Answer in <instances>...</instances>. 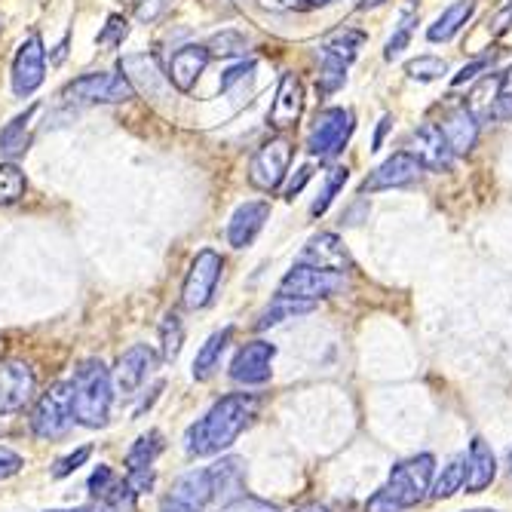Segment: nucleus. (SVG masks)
<instances>
[{
  "mask_svg": "<svg viewBox=\"0 0 512 512\" xmlns=\"http://www.w3.org/2000/svg\"><path fill=\"white\" fill-rule=\"evenodd\" d=\"M255 414H258L255 396L230 393V396L218 399L188 430V436H184V448H188V454H197V457L221 454L224 448H230L243 436V430L255 421Z\"/></svg>",
  "mask_w": 512,
  "mask_h": 512,
  "instance_id": "nucleus-1",
  "label": "nucleus"
},
{
  "mask_svg": "<svg viewBox=\"0 0 512 512\" xmlns=\"http://www.w3.org/2000/svg\"><path fill=\"white\" fill-rule=\"evenodd\" d=\"M433 470H436V457L433 454H417V457H408V460L396 463L387 485L368 497L365 512H405V509H414L424 497H430Z\"/></svg>",
  "mask_w": 512,
  "mask_h": 512,
  "instance_id": "nucleus-2",
  "label": "nucleus"
},
{
  "mask_svg": "<svg viewBox=\"0 0 512 512\" xmlns=\"http://www.w3.org/2000/svg\"><path fill=\"white\" fill-rule=\"evenodd\" d=\"M74 417L83 427H105L111 399H114V381L111 371L102 359H83L74 368Z\"/></svg>",
  "mask_w": 512,
  "mask_h": 512,
  "instance_id": "nucleus-3",
  "label": "nucleus"
},
{
  "mask_svg": "<svg viewBox=\"0 0 512 512\" xmlns=\"http://www.w3.org/2000/svg\"><path fill=\"white\" fill-rule=\"evenodd\" d=\"M74 390L71 384H53L46 393H40L34 411H31V430L37 439H62L74 427Z\"/></svg>",
  "mask_w": 512,
  "mask_h": 512,
  "instance_id": "nucleus-4",
  "label": "nucleus"
},
{
  "mask_svg": "<svg viewBox=\"0 0 512 512\" xmlns=\"http://www.w3.org/2000/svg\"><path fill=\"white\" fill-rule=\"evenodd\" d=\"M65 102H77V105H117V102H129L135 99V89L129 86V80L123 74H111V71H96V74H83L77 80H71L62 89Z\"/></svg>",
  "mask_w": 512,
  "mask_h": 512,
  "instance_id": "nucleus-5",
  "label": "nucleus"
},
{
  "mask_svg": "<svg viewBox=\"0 0 512 512\" xmlns=\"http://www.w3.org/2000/svg\"><path fill=\"white\" fill-rule=\"evenodd\" d=\"M341 289H344V273H329V270H319V267H310V264H298L283 276V283H279L276 295L316 304L319 298H332Z\"/></svg>",
  "mask_w": 512,
  "mask_h": 512,
  "instance_id": "nucleus-6",
  "label": "nucleus"
},
{
  "mask_svg": "<svg viewBox=\"0 0 512 512\" xmlns=\"http://www.w3.org/2000/svg\"><path fill=\"white\" fill-rule=\"evenodd\" d=\"M292 151H295V145L286 135H276V138H270V142H264L258 148V154L252 157V166H249L252 188H258L264 194L279 191V184H283L289 163H292Z\"/></svg>",
  "mask_w": 512,
  "mask_h": 512,
  "instance_id": "nucleus-7",
  "label": "nucleus"
},
{
  "mask_svg": "<svg viewBox=\"0 0 512 512\" xmlns=\"http://www.w3.org/2000/svg\"><path fill=\"white\" fill-rule=\"evenodd\" d=\"M353 132V111L347 108H325L316 114V123L307 138V151L319 160H332L344 151Z\"/></svg>",
  "mask_w": 512,
  "mask_h": 512,
  "instance_id": "nucleus-8",
  "label": "nucleus"
},
{
  "mask_svg": "<svg viewBox=\"0 0 512 512\" xmlns=\"http://www.w3.org/2000/svg\"><path fill=\"white\" fill-rule=\"evenodd\" d=\"M221 270H224V258L215 249L197 252V258L191 261L188 276H184V289H181L184 307H188V310H203L212 301V295H215Z\"/></svg>",
  "mask_w": 512,
  "mask_h": 512,
  "instance_id": "nucleus-9",
  "label": "nucleus"
},
{
  "mask_svg": "<svg viewBox=\"0 0 512 512\" xmlns=\"http://www.w3.org/2000/svg\"><path fill=\"white\" fill-rule=\"evenodd\" d=\"M424 166L411 151H396L387 157L375 172H368L365 181L359 184V194H378V191H393V188H408L421 178Z\"/></svg>",
  "mask_w": 512,
  "mask_h": 512,
  "instance_id": "nucleus-10",
  "label": "nucleus"
},
{
  "mask_svg": "<svg viewBox=\"0 0 512 512\" xmlns=\"http://www.w3.org/2000/svg\"><path fill=\"white\" fill-rule=\"evenodd\" d=\"M37 390L34 371L22 359H4L0 362V414L22 411Z\"/></svg>",
  "mask_w": 512,
  "mask_h": 512,
  "instance_id": "nucleus-11",
  "label": "nucleus"
},
{
  "mask_svg": "<svg viewBox=\"0 0 512 512\" xmlns=\"http://www.w3.org/2000/svg\"><path fill=\"white\" fill-rule=\"evenodd\" d=\"M154 368H157L154 350L145 347V344H135V347H129V350L117 359V368H114L111 381H114L117 393L129 399V396H135L138 390H142V387L148 384V378L154 375Z\"/></svg>",
  "mask_w": 512,
  "mask_h": 512,
  "instance_id": "nucleus-12",
  "label": "nucleus"
},
{
  "mask_svg": "<svg viewBox=\"0 0 512 512\" xmlns=\"http://www.w3.org/2000/svg\"><path fill=\"white\" fill-rule=\"evenodd\" d=\"M212 503V482H209V470H194L184 473L169 494L160 500L163 512H206V506Z\"/></svg>",
  "mask_w": 512,
  "mask_h": 512,
  "instance_id": "nucleus-13",
  "label": "nucleus"
},
{
  "mask_svg": "<svg viewBox=\"0 0 512 512\" xmlns=\"http://www.w3.org/2000/svg\"><path fill=\"white\" fill-rule=\"evenodd\" d=\"M301 114H304V83L298 74H283V80L276 86L273 105L267 111V126L276 132H286L301 120Z\"/></svg>",
  "mask_w": 512,
  "mask_h": 512,
  "instance_id": "nucleus-14",
  "label": "nucleus"
},
{
  "mask_svg": "<svg viewBox=\"0 0 512 512\" xmlns=\"http://www.w3.org/2000/svg\"><path fill=\"white\" fill-rule=\"evenodd\" d=\"M43 71H46V53H43V40L37 31H31L13 62V89L16 96H31V92L43 83Z\"/></svg>",
  "mask_w": 512,
  "mask_h": 512,
  "instance_id": "nucleus-15",
  "label": "nucleus"
},
{
  "mask_svg": "<svg viewBox=\"0 0 512 512\" xmlns=\"http://www.w3.org/2000/svg\"><path fill=\"white\" fill-rule=\"evenodd\" d=\"M276 347L267 341H249L246 347H240V353L230 362V378L246 387H258L270 381V365H273Z\"/></svg>",
  "mask_w": 512,
  "mask_h": 512,
  "instance_id": "nucleus-16",
  "label": "nucleus"
},
{
  "mask_svg": "<svg viewBox=\"0 0 512 512\" xmlns=\"http://www.w3.org/2000/svg\"><path fill=\"white\" fill-rule=\"evenodd\" d=\"M411 154L421 160L424 169H433V172H448L451 163H454V151H451V145H448V138H445L439 123H424V126L414 129V135H411Z\"/></svg>",
  "mask_w": 512,
  "mask_h": 512,
  "instance_id": "nucleus-17",
  "label": "nucleus"
},
{
  "mask_svg": "<svg viewBox=\"0 0 512 512\" xmlns=\"http://www.w3.org/2000/svg\"><path fill=\"white\" fill-rule=\"evenodd\" d=\"M120 74L129 80V86L135 92H142V96L148 99H160L163 96V89H166V80L157 59L148 56V53H135V56H123L120 59Z\"/></svg>",
  "mask_w": 512,
  "mask_h": 512,
  "instance_id": "nucleus-18",
  "label": "nucleus"
},
{
  "mask_svg": "<svg viewBox=\"0 0 512 512\" xmlns=\"http://www.w3.org/2000/svg\"><path fill=\"white\" fill-rule=\"evenodd\" d=\"M209 482H212V500H218L221 506L240 500L246 494V460L221 457L209 467Z\"/></svg>",
  "mask_w": 512,
  "mask_h": 512,
  "instance_id": "nucleus-19",
  "label": "nucleus"
},
{
  "mask_svg": "<svg viewBox=\"0 0 512 512\" xmlns=\"http://www.w3.org/2000/svg\"><path fill=\"white\" fill-rule=\"evenodd\" d=\"M301 264L319 267V270H329V273H347L353 267L344 243L338 234H316L307 249L301 252Z\"/></svg>",
  "mask_w": 512,
  "mask_h": 512,
  "instance_id": "nucleus-20",
  "label": "nucleus"
},
{
  "mask_svg": "<svg viewBox=\"0 0 512 512\" xmlns=\"http://www.w3.org/2000/svg\"><path fill=\"white\" fill-rule=\"evenodd\" d=\"M209 50L206 46H197V43H191V46H181V50L172 56V62H169V83L178 89V92H191L194 86H197V80H200V74L206 71V65H209Z\"/></svg>",
  "mask_w": 512,
  "mask_h": 512,
  "instance_id": "nucleus-21",
  "label": "nucleus"
},
{
  "mask_svg": "<svg viewBox=\"0 0 512 512\" xmlns=\"http://www.w3.org/2000/svg\"><path fill=\"white\" fill-rule=\"evenodd\" d=\"M270 218V203L264 200H255V203H243L234 218H230V227H227V240L234 249H246L255 243V237L261 234L264 221Z\"/></svg>",
  "mask_w": 512,
  "mask_h": 512,
  "instance_id": "nucleus-22",
  "label": "nucleus"
},
{
  "mask_svg": "<svg viewBox=\"0 0 512 512\" xmlns=\"http://www.w3.org/2000/svg\"><path fill=\"white\" fill-rule=\"evenodd\" d=\"M439 126H442V132H445V138H448V145H451L454 157H457V154H470V151L476 148L479 120H476V114H473L467 105H460V108L448 111L445 120H442Z\"/></svg>",
  "mask_w": 512,
  "mask_h": 512,
  "instance_id": "nucleus-23",
  "label": "nucleus"
},
{
  "mask_svg": "<svg viewBox=\"0 0 512 512\" xmlns=\"http://www.w3.org/2000/svg\"><path fill=\"white\" fill-rule=\"evenodd\" d=\"M497 476V457L491 451V445L485 439H473L470 442V454H467V482H463V488H467V494H479L485 491Z\"/></svg>",
  "mask_w": 512,
  "mask_h": 512,
  "instance_id": "nucleus-24",
  "label": "nucleus"
},
{
  "mask_svg": "<svg viewBox=\"0 0 512 512\" xmlns=\"http://www.w3.org/2000/svg\"><path fill=\"white\" fill-rule=\"evenodd\" d=\"M40 111V105H31L25 114H19V117H13L7 126H4V132H0V154H4L7 160H16V157H22L28 148H31V120H34V114Z\"/></svg>",
  "mask_w": 512,
  "mask_h": 512,
  "instance_id": "nucleus-25",
  "label": "nucleus"
},
{
  "mask_svg": "<svg viewBox=\"0 0 512 512\" xmlns=\"http://www.w3.org/2000/svg\"><path fill=\"white\" fill-rule=\"evenodd\" d=\"M476 13V0H457V4H451L430 28H427V37L433 43H445L451 40L454 34H460V28L467 25Z\"/></svg>",
  "mask_w": 512,
  "mask_h": 512,
  "instance_id": "nucleus-26",
  "label": "nucleus"
},
{
  "mask_svg": "<svg viewBox=\"0 0 512 512\" xmlns=\"http://www.w3.org/2000/svg\"><path fill=\"white\" fill-rule=\"evenodd\" d=\"M362 43H365V31H359V28H338V31H332L329 37L319 43V50H322V56H332V59L350 65L359 56Z\"/></svg>",
  "mask_w": 512,
  "mask_h": 512,
  "instance_id": "nucleus-27",
  "label": "nucleus"
},
{
  "mask_svg": "<svg viewBox=\"0 0 512 512\" xmlns=\"http://www.w3.org/2000/svg\"><path fill=\"white\" fill-rule=\"evenodd\" d=\"M230 338H234V329L227 325V329L215 332V335L200 347V353H197V359H194V378H197V381H209V378L215 375V368L221 365V356H224Z\"/></svg>",
  "mask_w": 512,
  "mask_h": 512,
  "instance_id": "nucleus-28",
  "label": "nucleus"
},
{
  "mask_svg": "<svg viewBox=\"0 0 512 512\" xmlns=\"http://www.w3.org/2000/svg\"><path fill=\"white\" fill-rule=\"evenodd\" d=\"M463 482H467V457H451L442 467V473L433 479L430 497L433 500H448L457 491H463Z\"/></svg>",
  "mask_w": 512,
  "mask_h": 512,
  "instance_id": "nucleus-29",
  "label": "nucleus"
},
{
  "mask_svg": "<svg viewBox=\"0 0 512 512\" xmlns=\"http://www.w3.org/2000/svg\"><path fill=\"white\" fill-rule=\"evenodd\" d=\"M163 451V433L160 430H148L145 436H138L135 445L129 448L126 454V470L135 473V470H151L154 460L160 457Z\"/></svg>",
  "mask_w": 512,
  "mask_h": 512,
  "instance_id": "nucleus-30",
  "label": "nucleus"
},
{
  "mask_svg": "<svg viewBox=\"0 0 512 512\" xmlns=\"http://www.w3.org/2000/svg\"><path fill=\"white\" fill-rule=\"evenodd\" d=\"M310 310H313V304H307V301H292V298L276 295V298H273V304L258 316L255 329H258V332L273 329V325L286 322V319H292V316H301V313H310Z\"/></svg>",
  "mask_w": 512,
  "mask_h": 512,
  "instance_id": "nucleus-31",
  "label": "nucleus"
},
{
  "mask_svg": "<svg viewBox=\"0 0 512 512\" xmlns=\"http://www.w3.org/2000/svg\"><path fill=\"white\" fill-rule=\"evenodd\" d=\"M417 19H421L417 7H414V4H405L402 13H399V22H396V28H393V37L387 40V50H384V59H387V62H393V59L405 50V46L411 43V34H414V28H417Z\"/></svg>",
  "mask_w": 512,
  "mask_h": 512,
  "instance_id": "nucleus-32",
  "label": "nucleus"
},
{
  "mask_svg": "<svg viewBox=\"0 0 512 512\" xmlns=\"http://www.w3.org/2000/svg\"><path fill=\"white\" fill-rule=\"evenodd\" d=\"M135 497H138V494L129 488V482L120 479L105 497H99L86 512H135Z\"/></svg>",
  "mask_w": 512,
  "mask_h": 512,
  "instance_id": "nucleus-33",
  "label": "nucleus"
},
{
  "mask_svg": "<svg viewBox=\"0 0 512 512\" xmlns=\"http://www.w3.org/2000/svg\"><path fill=\"white\" fill-rule=\"evenodd\" d=\"M25 197V172L16 163H0V206L19 203Z\"/></svg>",
  "mask_w": 512,
  "mask_h": 512,
  "instance_id": "nucleus-34",
  "label": "nucleus"
},
{
  "mask_svg": "<svg viewBox=\"0 0 512 512\" xmlns=\"http://www.w3.org/2000/svg\"><path fill=\"white\" fill-rule=\"evenodd\" d=\"M347 178H350L347 166H332V169H329V175H325V188H322V194H319V197H316V203L310 206V212H313L316 218L329 212L332 200L338 197V191L347 184Z\"/></svg>",
  "mask_w": 512,
  "mask_h": 512,
  "instance_id": "nucleus-35",
  "label": "nucleus"
},
{
  "mask_svg": "<svg viewBox=\"0 0 512 512\" xmlns=\"http://www.w3.org/2000/svg\"><path fill=\"white\" fill-rule=\"evenodd\" d=\"M181 341H184V325L178 313H169L160 325V344H163V359L175 362L181 353Z\"/></svg>",
  "mask_w": 512,
  "mask_h": 512,
  "instance_id": "nucleus-36",
  "label": "nucleus"
},
{
  "mask_svg": "<svg viewBox=\"0 0 512 512\" xmlns=\"http://www.w3.org/2000/svg\"><path fill=\"white\" fill-rule=\"evenodd\" d=\"M206 50H209V56H224V59L227 56H246L249 40L240 31H221L206 43Z\"/></svg>",
  "mask_w": 512,
  "mask_h": 512,
  "instance_id": "nucleus-37",
  "label": "nucleus"
},
{
  "mask_svg": "<svg viewBox=\"0 0 512 512\" xmlns=\"http://www.w3.org/2000/svg\"><path fill=\"white\" fill-rule=\"evenodd\" d=\"M344 80H347V65L332 59V56H322V71L316 77V89L322 92V96H329V92L341 89Z\"/></svg>",
  "mask_w": 512,
  "mask_h": 512,
  "instance_id": "nucleus-38",
  "label": "nucleus"
},
{
  "mask_svg": "<svg viewBox=\"0 0 512 512\" xmlns=\"http://www.w3.org/2000/svg\"><path fill=\"white\" fill-rule=\"evenodd\" d=\"M405 74L421 83H430V80H439L442 74H448V65L436 56H417L405 65Z\"/></svg>",
  "mask_w": 512,
  "mask_h": 512,
  "instance_id": "nucleus-39",
  "label": "nucleus"
},
{
  "mask_svg": "<svg viewBox=\"0 0 512 512\" xmlns=\"http://www.w3.org/2000/svg\"><path fill=\"white\" fill-rule=\"evenodd\" d=\"M491 114L497 120H512V68L497 77V92H494Z\"/></svg>",
  "mask_w": 512,
  "mask_h": 512,
  "instance_id": "nucleus-40",
  "label": "nucleus"
},
{
  "mask_svg": "<svg viewBox=\"0 0 512 512\" xmlns=\"http://www.w3.org/2000/svg\"><path fill=\"white\" fill-rule=\"evenodd\" d=\"M497 59H500V50H497V53H485V56L473 59L470 65H463V68L451 77V86H463V83L479 80L485 71H491V68H494V62H497Z\"/></svg>",
  "mask_w": 512,
  "mask_h": 512,
  "instance_id": "nucleus-41",
  "label": "nucleus"
},
{
  "mask_svg": "<svg viewBox=\"0 0 512 512\" xmlns=\"http://www.w3.org/2000/svg\"><path fill=\"white\" fill-rule=\"evenodd\" d=\"M126 31H129V22H126L123 16H111V19H108V25L102 28V34L96 37V43H99V46H105V50H114V46H120V43H123Z\"/></svg>",
  "mask_w": 512,
  "mask_h": 512,
  "instance_id": "nucleus-42",
  "label": "nucleus"
},
{
  "mask_svg": "<svg viewBox=\"0 0 512 512\" xmlns=\"http://www.w3.org/2000/svg\"><path fill=\"white\" fill-rule=\"evenodd\" d=\"M117 482H120V476H117L111 467H105V463H102V467L89 476V485H86V488H89L92 500H99V497H105V494H108V491H111Z\"/></svg>",
  "mask_w": 512,
  "mask_h": 512,
  "instance_id": "nucleus-43",
  "label": "nucleus"
},
{
  "mask_svg": "<svg viewBox=\"0 0 512 512\" xmlns=\"http://www.w3.org/2000/svg\"><path fill=\"white\" fill-rule=\"evenodd\" d=\"M22 467H25L22 454H16V451H13V448H7V445H0V482L13 479Z\"/></svg>",
  "mask_w": 512,
  "mask_h": 512,
  "instance_id": "nucleus-44",
  "label": "nucleus"
},
{
  "mask_svg": "<svg viewBox=\"0 0 512 512\" xmlns=\"http://www.w3.org/2000/svg\"><path fill=\"white\" fill-rule=\"evenodd\" d=\"M89 454H92L89 448H77L74 454L62 457V460L56 463V470H53V476H56V479H65V476H71V473H74L77 467H83V463L89 460Z\"/></svg>",
  "mask_w": 512,
  "mask_h": 512,
  "instance_id": "nucleus-45",
  "label": "nucleus"
},
{
  "mask_svg": "<svg viewBox=\"0 0 512 512\" xmlns=\"http://www.w3.org/2000/svg\"><path fill=\"white\" fill-rule=\"evenodd\" d=\"M224 512H279V506H270V503H264V500H255V497H246V494H243L240 500L227 503Z\"/></svg>",
  "mask_w": 512,
  "mask_h": 512,
  "instance_id": "nucleus-46",
  "label": "nucleus"
},
{
  "mask_svg": "<svg viewBox=\"0 0 512 512\" xmlns=\"http://www.w3.org/2000/svg\"><path fill=\"white\" fill-rule=\"evenodd\" d=\"M509 28H512V0H506V4H503V7L491 16V22H488L491 37H503Z\"/></svg>",
  "mask_w": 512,
  "mask_h": 512,
  "instance_id": "nucleus-47",
  "label": "nucleus"
},
{
  "mask_svg": "<svg viewBox=\"0 0 512 512\" xmlns=\"http://www.w3.org/2000/svg\"><path fill=\"white\" fill-rule=\"evenodd\" d=\"M252 71H255V62H240V65H234V68H227L224 71V77H221V92H227L234 83H240V80H246V77H252Z\"/></svg>",
  "mask_w": 512,
  "mask_h": 512,
  "instance_id": "nucleus-48",
  "label": "nucleus"
},
{
  "mask_svg": "<svg viewBox=\"0 0 512 512\" xmlns=\"http://www.w3.org/2000/svg\"><path fill=\"white\" fill-rule=\"evenodd\" d=\"M310 175H313L310 166H301V169H298V175L289 181V188H286V197H289V200H295V194H301V188L310 181Z\"/></svg>",
  "mask_w": 512,
  "mask_h": 512,
  "instance_id": "nucleus-49",
  "label": "nucleus"
},
{
  "mask_svg": "<svg viewBox=\"0 0 512 512\" xmlns=\"http://www.w3.org/2000/svg\"><path fill=\"white\" fill-rule=\"evenodd\" d=\"M261 7H267L273 13H289V10L301 7V0H261Z\"/></svg>",
  "mask_w": 512,
  "mask_h": 512,
  "instance_id": "nucleus-50",
  "label": "nucleus"
},
{
  "mask_svg": "<svg viewBox=\"0 0 512 512\" xmlns=\"http://www.w3.org/2000/svg\"><path fill=\"white\" fill-rule=\"evenodd\" d=\"M359 215H368V203L365 200H356L350 209H347V215L341 218L344 224H359Z\"/></svg>",
  "mask_w": 512,
  "mask_h": 512,
  "instance_id": "nucleus-51",
  "label": "nucleus"
},
{
  "mask_svg": "<svg viewBox=\"0 0 512 512\" xmlns=\"http://www.w3.org/2000/svg\"><path fill=\"white\" fill-rule=\"evenodd\" d=\"M390 126H393V117H390V114L381 117V126H378V132H375V142H371V151H378V148L384 145V135H387Z\"/></svg>",
  "mask_w": 512,
  "mask_h": 512,
  "instance_id": "nucleus-52",
  "label": "nucleus"
},
{
  "mask_svg": "<svg viewBox=\"0 0 512 512\" xmlns=\"http://www.w3.org/2000/svg\"><path fill=\"white\" fill-rule=\"evenodd\" d=\"M298 512H329V509H325L322 503H307V506H301Z\"/></svg>",
  "mask_w": 512,
  "mask_h": 512,
  "instance_id": "nucleus-53",
  "label": "nucleus"
},
{
  "mask_svg": "<svg viewBox=\"0 0 512 512\" xmlns=\"http://www.w3.org/2000/svg\"><path fill=\"white\" fill-rule=\"evenodd\" d=\"M384 0H359V10H368V7H378Z\"/></svg>",
  "mask_w": 512,
  "mask_h": 512,
  "instance_id": "nucleus-54",
  "label": "nucleus"
},
{
  "mask_svg": "<svg viewBox=\"0 0 512 512\" xmlns=\"http://www.w3.org/2000/svg\"><path fill=\"white\" fill-rule=\"evenodd\" d=\"M129 4H132L135 10H145V4H151V0H129Z\"/></svg>",
  "mask_w": 512,
  "mask_h": 512,
  "instance_id": "nucleus-55",
  "label": "nucleus"
},
{
  "mask_svg": "<svg viewBox=\"0 0 512 512\" xmlns=\"http://www.w3.org/2000/svg\"><path fill=\"white\" fill-rule=\"evenodd\" d=\"M310 7H322V4H329V0H307Z\"/></svg>",
  "mask_w": 512,
  "mask_h": 512,
  "instance_id": "nucleus-56",
  "label": "nucleus"
},
{
  "mask_svg": "<svg viewBox=\"0 0 512 512\" xmlns=\"http://www.w3.org/2000/svg\"><path fill=\"white\" fill-rule=\"evenodd\" d=\"M509 470H512V451H509Z\"/></svg>",
  "mask_w": 512,
  "mask_h": 512,
  "instance_id": "nucleus-57",
  "label": "nucleus"
},
{
  "mask_svg": "<svg viewBox=\"0 0 512 512\" xmlns=\"http://www.w3.org/2000/svg\"><path fill=\"white\" fill-rule=\"evenodd\" d=\"M53 512H59V509H53ZM74 512H86V509H74Z\"/></svg>",
  "mask_w": 512,
  "mask_h": 512,
  "instance_id": "nucleus-58",
  "label": "nucleus"
},
{
  "mask_svg": "<svg viewBox=\"0 0 512 512\" xmlns=\"http://www.w3.org/2000/svg\"><path fill=\"white\" fill-rule=\"evenodd\" d=\"M0 31H4V22H0Z\"/></svg>",
  "mask_w": 512,
  "mask_h": 512,
  "instance_id": "nucleus-59",
  "label": "nucleus"
},
{
  "mask_svg": "<svg viewBox=\"0 0 512 512\" xmlns=\"http://www.w3.org/2000/svg\"><path fill=\"white\" fill-rule=\"evenodd\" d=\"M476 512H488V509H476Z\"/></svg>",
  "mask_w": 512,
  "mask_h": 512,
  "instance_id": "nucleus-60",
  "label": "nucleus"
}]
</instances>
